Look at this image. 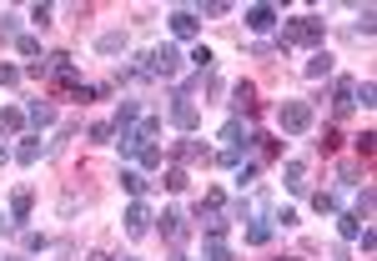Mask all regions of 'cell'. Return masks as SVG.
<instances>
[{"instance_id": "3957f363", "label": "cell", "mask_w": 377, "mask_h": 261, "mask_svg": "<svg viewBox=\"0 0 377 261\" xmlns=\"http://www.w3.org/2000/svg\"><path fill=\"white\" fill-rule=\"evenodd\" d=\"M322 35H327V25H322L317 16H292V21H282V45H322Z\"/></svg>"}, {"instance_id": "5b68a950", "label": "cell", "mask_w": 377, "mask_h": 261, "mask_svg": "<svg viewBox=\"0 0 377 261\" xmlns=\"http://www.w3.org/2000/svg\"><path fill=\"white\" fill-rule=\"evenodd\" d=\"M176 106H171V126L176 131H196V121H201V111H196V100L191 95H171Z\"/></svg>"}, {"instance_id": "30bf717a", "label": "cell", "mask_w": 377, "mask_h": 261, "mask_svg": "<svg viewBox=\"0 0 377 261\" xmlns=\"http://www.w3.org/2000/svg\"><path fill=\"white\" fill-rule=\"evenodd\" d=\"M196 30H201L196 11H171V35L176 40H196Z\"/></svg>"}, {"instance_id": "836d02e7", "label": "cell", "mask_w": 377, "mask_h": 261, "mask_svg": "<svg viewBox=\"0 0 377 261\" xmlns=\"http://www.w3.org/2000/svg\"><path fill=\"white\" fill-rule=\"evenodd\" d=\"M201 16H206V21H222V16H227V6H222V0H206V6L196 11V21H201Z\"/></svg>"}, {"instance_id": "5bb4252c", "label": "cell", "mask_w": 377, "mask_h": 261, "mask_svg": "<svg viewBox=\"0 0 377 261\" xmlns=\"http://www.w3.org/2000/svg\"><path fill=\"white\" fill-rule=\"evenodd\" d=\"M176 156H181V161H186V166H206V161H211V151H206L201 141H191V136H186L181 146H176Z\"/></svg>"}, {"instance_id": "8992f818", "label": "cell", "mask_w": 377, "mask_h": 261, "mask_svg": "<svg viewBox=\"0 0 377 261\" xmlns=\"http://www.w3.org/2000/svg\"><path fill=\"white\" fill-rule=\"evenodd\" d=\"M45 61H50V71H56V81H61V86H71V91L81 86V71H76V61L66 56V50H56V56H45Z\"/></svg>"}, {"instance_id": "9c48e42d", "label": "cell", "mask_w": 377, "mask_h": 261, "mask_svg": "<svg viewBox=\"0 0 377 261\" xmlns=\"http://www.w3.org/2000/svg\"><path fill=\"white\" fill-rule=\"evenodd\" d=\"M121 221H126V231H131V236H146V226H151V206H146V201H131Z\"/></svg>"}, {"instance_id": "ee69618b", "label": "cell", "mask_w": 377, "mask_h": 261, "mask_svg": "<svg viewBox=\"0 0 377 261\" xmlns=\"http://www.w3.org/2000/svg\"><path fill=\"white\" fill-rule=\"evenodd\" d=\"M91 261H111V256H101V251H96V256H91Z\"/></svg>"}, {"instance_id": "4fadbf2b", "label": "cell", "mask_w": 377, "mask_h": 261, "mask_svg": "<svg viewBox=\"0 0 377 261\" xmlns=\"http://www.w3.org/2000/svg\"><path fill=\"white\" fill-rule=\"evenodd\" d=\"M111 146H116V151H121V156H136V151H141V146H146V136H141V131H136V126H121V131H116V141H111Z\"/></svg>"}, {"instance_id": "e0dca14e", "label": "cell", "mask_w": 377, "mask_h": 261, "mask_svg": "<svg viewBox=\"0 0 377 261\" xmlns=\"http://www.w3.org/2000/svg\"><path fill=\"white\" fill-rule=\"evenodd\" d=\"M30 206H35V196L21 186V191L11 196V221H30Z\"/></svg>"}, {"instance_id": "d590c367", "label": "cell", "mask_w": 377, "mask_h": 261, "mask_svg": "<svg viewBox=\"0 0 377 261\" xmlns=\"http://www.w3.org/2000/svg\"><path fill=\"white\" fill-rule=\"evenodd\" d=\"M317 146H322V151H337V146H342V131H337V126H327V131H322V141H317Z\"/></svg>"}, {"instance_id": "7402d4cb", "label": "cell", "mask_w": 377, "mask_h": 261, "mask_svg": "<svg viewBox=\"0 0 377 261\" xmlns=\"http://www.w3.org/2000/svg\"><path fill=\"white\" fill-rule=\"evenodd\" d=\"M161 186H167V191H186V186H191L186 166H167V171H161Z\"/></svg>"}, {"instance_id": "2e32d148", "label": "cell", "mask_w": 377, "mask_h": 261, "mask_svg": "<svg viewBox=\"0 0 377 261\" xmlns=\"http://www.w3.org/2000/svg\"><path fill=\"white\" fill-rule=\"evenodd\" d=\"M26 121H30V126H50V121H56V106H50V100H30Z\"/></svg>"}, {"instance_id": "277c9868", "label": "cell", "mask_w": 377, "mask_h": 261, "mask_svg": "<svg viewBox=\"0 0 377 261\" xmlns=\"http://www.w3.org/2000/svg\"><path fill=\"white\" fill-rule=\"evenodd\" d=\"M141 61H146V66H141L146 76H161V81H171V76L181 71V50H176V45H156V50H146Z\"/></svg>"}, {"instance_id": "52a82bcc", "label": "cell", "mask_w": 377, "mask_h": 261, "mask_svg": "<svg viewBox=\"0 0 377 261\" xmlns=\"http://www.w3.org/2000/svg\"><path fill=\"white\" fill-rule=\"evenodd\" d=\"M161 236H167L171 246H181V241L191 236V226H186V216H181V211H161Z\"/></svg>"}, {"instance_id": "d6986e66", "label": "cell", "mask_w": 377, "mask_h": 261, "mask_svg": "<svg viewBox=\"0 0 377 261\" xmlns=\"http://www.w3.org/2000/svg\"><path fill=\"white\" fill-rule=\"evenodd\" d=\"M287 191L292 196H307V166L302 161H287Z\"/></svg>"}, {"instance_id": "ba28073f", "label": "cell", "mask_w": 377, "mask_h": 261, "mask_svg": "<svg viewBox=\"0 0 377 261\" xmlns=\"http://www.w3.org/2000/svg\"><path fill=\"white\" fill-rule=\"evenodd\" d=\"M232 111H237V116H252V111H257V86H252V81H237V86H232Z\"/></svg>"}, {"instance_id": "d6a6232c", "label": "cell", "mask_w": 377, "mask_h": 261, "mask_svg": "<svg viewBox=\"0 0 377 261\" xmlns=\"http://www.w3.org/2000/svg\"><path fill=\"white\" fill-rule=\"evenodd\" d=\"M0 40H21V21L16 16H0Z\"/></svg>"}, {"instance_id": "bcb514c9", "label": "cell", "mask_w": 377, "mask_h": 261, "mask_svg": "<svg viewBox=\"0 0 377 261\" xmlns=\"http://www.w3.org/2000/svg\"><path fill=\"white\" fill-rule=\"evenodd\" d=\"M0 231H6V216H0Z\"/></svg>"}, {"instance_id": "7bdbcfd3", "label": "cell", "mask_w": 377, "mask_h": 261, "mask_svg": "<svg viewBox=\"0 0 377 261\" xmlns=\"http://www.w3.org/2000/svg\"><path fill=\"white\" fill-rule=\"evenodd\" d=\"M6 156H11V151H6V146H0V166H6Z\"/></svg>"}, {"instance_id": "f546056e", "label": "cell", "mask_w": 377, "mask_h": 261, "mask_svg": "<svg viewBox=\"0 0 377 261\" xmlns=\"http://www.w3.org/2000/svg\"><path fill=\"white\" fill-rule=\"evenodd\" d=\"M141 121V106H136V100H121V111H116V131L121 126H136Z\"/></svg>"}, {"instance_id": "74e56055", "label": "cell", "mask_w": 377, "mask_h": 261, "mask_svg": "<svg viewBox=\"0 0 377 261\" xmlns=\"http://www.w3.org/2000/svg\"><path fill=\"white\" fill-rule=\"evenodd\" d=\"M50 16H56L50 6H30V21H35V25H50Z\"/></svg>"}, {"instance_id": "ac0fdd59", "label": "cell", "mask_w": 377, "mask_h": 261, "mask_svg": "<svg viewBox=\"0 0 377 261\" xmlns=\"http://www.w3.org/2000/svg\"><path fill=\"white\" fill-rule=\"evenodd\" d=\"M96 50H101V56H121V50H126V30H106L96 40Z\"/></svg>"}, {"instance_id": "603a6c76", "label": "cell", "mask_w": 377, "mask_h": 261, "mask_svg": "<svg viewBox=\"0 0 377 261\" xmlns=\"http://www.w3.org/2000/svg\"><path fill=\"white\" fill-rule=\"evenodd\" d=\"M307 76H312V81L332 76V56H327V50H312V61H307Z\"/></svg>"}, {"instance_id": "484cf974", "label": "cell", "mask_w": 377, "mask_h": 261, "mask_svg": "<svg viewBox=\"0 0 377 261\" xmlns=\"http://www.w3.org/2000/svg\"><path fill=\"white\" fill-rule=\"evenodd\" d=\"M26 126V111H16V106H0V131H6V136H16Z\"/></svg>"}, {"instance_id": "e575fe53", "label": "cell", "mask_w": 377, "mask_h": 261, "mask_svg": "<svg viewBox=\"0 0 377 261\" xmlns=\"http://www.w3.org/2000/svg\"><path fill=\"white\" fill-rule=\"evenodd\" d=\"M252 181H257V161H242V166H237V186H242V191H247V186H252Z\"/></svg>"}, {"instance_id": "1f68e13d", "label": "cell", "mask_w": 377, "mask_h": 261, "mask_svg": "<svg viewBox=\"0 0 377 261\" xmlns=\"http://www.w3.org/2000/svg\"><path fill=\"white\" fill-rule=\"evenodd\" d=\"M206 261H237L227 241H206Z\"/></svg>"}, {"instance_id": "f35d334b", "label": "cell", "mask_w": 377, "mask_h": 261, "mask_svg": "<svg viewBox=\"0 0 377 261\" xmlns=\"http://www.w3.org/2000/svg\"><path fill=\"white\" fill-rule=\"evenodd\" d=\"M372 25H377V21H372V6H362V21H357V35H372Z\"/></svg>"}, {"instance_id": "ffe728a7", "label": "cell", "mask_w": 377, "mask_h": 261, "mask_svg": "<svg viewBox=\"0 0 377 261\" xmlns=\"http://www.w3.org/2000/svg\"><path fill=\"white\" fill-rule=\"evenodd\" d=\"M352 106H362V111L377 106V86H372V81H357V86H352Z\"/></svg>"}, {"instance_id": "8d00e7d4", "label": "cell", "mask_w": 377, "mask_h": 261, "mask_svg": "<svg viewBox=\"0 0 377 261\" xmlns=\"http://www.w3.org/2000/svg\"><path fill=\"white\" fill-rule=\"evenodd\" d=\"M86 136H91V141H116V126H106V121H96V126H91Z\"/></svg>"}, {"instance_id": "d4e9b609", "label": "cell", "mask_w": 377, "mask_h": 261, "mask_svg": "<svg viewBox=\"0 0 377 261\" xmlns=\"http://www.w3.org/2000/svg\"><path fill=\"white\" fill-rule=\"evenodd\" d=\"M362 226H367V221H362L357 211H342V216H337V231H342V241H357V231H362Z\"/></svg>"}, {"instance_id": "7dc6e473", "label": "cell", "mask_w": 377, "mask_h": 261, "mask_svg": "<svg viewBox=\"0 0 377 261\" xmlns=\"http://www.w3.org/2000/svg\"><path fill=\"white\" fill-rule=\"evenodd\" d=\"M126 261H131V256H126Z\"/></svg>"}, {"instance_id": "60d3db41", "label": "cell", "mask_w": 377, "mask_h": 261, "mask_svg": "<svg viewBox=\"0 0 377 261\" xmlns=\"http://www.w3.org/2000/svg\"><path fill=\"white\" fill-rule=\"evenodd\" d=\"M45 246H50V241H45L40 231H26V251H45Z\"/></svg>"}, {"instance_id": "83f0119b", "label": "cell", "mask_w": 377, "mask_h": 261, "mask_svg": "<svg viewBox=\"0 0 377 261\" xmlns=\"http://www.w3.org/2000/svg\"><path fill=\"white\" fill-rule=\"evenodd\" d=\"M312 211H317V216H332V211H337V196H332V191H312Z\"/></svg>"}, {"instance_id": "7a4b0ae2", "label": "cell", "mask_w": 377, "mask_h": 261, "mask_svg": "<svg viewBox=\"0 0 377 261\" xmlns=\"http://www.w3.org/2000/svg\"><path fill=\"white\" fill-rule=\"evenodd\" d=\"M312 121H317L312 100H282V106H277V126H282V136H307Z\"/></svg>"}, {"instance_id": "8fae6325", "label": "cell", "mask_w": 377, "mask_h": 261, "mask_svg": "<svg viewBox=\"0 0 377 261\" xmlns=\"http://www.w3.org/2000/svg\"><path fill=\"white\" fill-rule=\"evenodd\" d=\"M272 25H277V6H252V11H247V30L266 35Z\"/></svg>"}, {"instance_id": "6da1fadb", "label": "cell", "mask_w": 377, "mask_h": 261, "mask_svg": "<svg viewBox=\"0 0 377 261\" xmlns=\"http://www.w3.org/2000/svg\"><path fill=\"white\" fill-rule=\"evenodd\" d=\"M222 141H227V151L217 156L222 166H242V156H252V146H257V136H252V126H242V121H227V131H222Z\"/></svg>"}, {"instance_id": "f6af8a7d", "label": "cell", "mask_w": 377, "mask_h": 261, "mask_svg": "<svg viewBox=\"0 0 377 261\" xmlns=\"http://www.w3.org/2000/svg\"><path fill=\"white\" fill-rule=\"evenodd\" d=\"M11 261H30V256H11Z\"/></svg>"}, {"instance_id": "f1b7e54d", "label": "cell", "mask_w": 377, "mask_h": 261, "mask_svg": "<svg viewBox=\"0 0 377 261\" xmlns=\"http://www.w3.org/2000/svg\"><path fill=\"white\" fill-rule=\"evenodd\" d=\"M136 161H141V171H156V166H161V146H151V141H146V146L136 151Z\"/></svg>"}, {"instance_id": "cb8c5ba5", "label": "cell", "mask_w": 377, "mask_h": 261, "mask_svg": "<svg viewBox=\"0 0 377 261\" xmlns=\"http://www.w3.org/2000/svg\"><path fill=\"white\" fill-rule=\"evenodd\" d=\"M121 186H126V196H136V201L146 196V176H141V171H131V166H121Z\"/></svg>"}, {"instance_id": "ab89813d", "label": "cell", "mask_w": 377, "mask_h": 261, "mask_svg": "<svg viewBox=\"0 0 377 261\" xmlns=\"http://www.w3.org/2000/svg\"><path fill=\"white\" fill-rule=\"evenodd\" d=\"M357 151H362V156H372V151H377V136H372V131H362V136H357Z\"/></svg>"}, {"instance_id": "4dcf8cb0", "label": "cell", "mask_w": 377, "mask_h": 261, "mask_svg": "<svg viewBox=\"0 0 377 261\" xmlns=\"http://www.w3.org/2000/svg\"><path fill=\"white\" fill-rule=\"evenodd\" d=\"M16 50H21L26 61H45V56H40V40H35V35H21V40H16Z\"/></svg>"}, {"instance_id": "4316f807", "label": "cell", "mask_w": 377, "mask_h": 261, "mask_svg": "<svg viewBox=\"0 0 377 261\" xmlns=\"http://www.w3.org/2000/svg\"><path fill=\"white\" fill-rule=\"evenodd\" d=\"M191 66H196V76H206L211 71V61H217V56H211V45H191V56H186Z\"/></svg>"}, {"instance_id": "b9f144b4", "label": "cell", "mask_w": 377, "mask_h": 261, "mask_svg": "<svg viewBox=\"0 0 377 261\" xmlns=\"http://www.w3.org/2000/svg\"><path fill=\"white\" fill-rule=\"evenodd\" d=\"M16 81H21V71H16V66H6V61H0V86H16Z\"/></svg>"}, {"instance_id": "44dd1931", "label": "cell", "mask_w": 377, "mask_h": 261, "mask_svg": "<svg viewBox=\"0 0 377 261\" xmlns=\"http://www.w3.org/2000/svg\"><path fill=\"white\" fill-rule=\"evenodd\" d=\"M272 231H277L272 221H266V216H257V221L247 226V241H252V246H266V241H272Z\"/></svg>"}, {"instance_id": "7c38bea8", "label": "cell", "mask_w": 377, "mask_h": 261, "mask_svg": "<svg viewBox=\"0 0 377 261\" xmlns=\"http://www.w3.org/2000/svg\"><path fill=\"white\" fill-rule=\"evenodd\" d=\"M352 86H357V81H347V76H337V81H332V111H337V116H347V111H352Z\"/></svg>"}, {"instance_id": "9a60e30c", "label": "cell", "mask_w": 377, "mask_h": 261, "mask_svg": "<svg viewBox=\"0 0 377 261\" xmlns=\"http://www.w3.org/2000/svg\"><path fill=\"white\" fill-rule=\"evenodd\" d=\"M45 151H50V146H45L40 136H30V141H21V151H16V161H21V166H35V161H40Z\"/></svg>"}]
</instances>
